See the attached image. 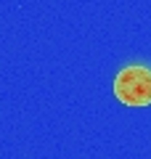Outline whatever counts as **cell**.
<instances>
[{
	"mask_svg": "<svg viewBox=\"0 0 151 159\" xmlns=\"http://www.w3.org/2000/svg\"><path fill=\"white\" fill-rule=\"evenodd\" d=\"M114 96L125 106H149L151 103V69L125 66L114 77Z\"/></svg>",
	"mask_w": 151,
	"mask_h": 159,
	"instance_id": "obj_1",
	"label": "cell"
}]
</instances>
